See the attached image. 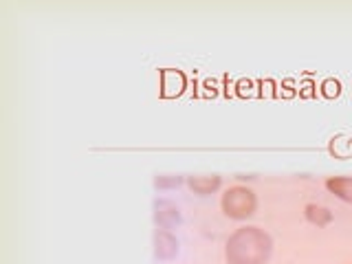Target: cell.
Listing matches in <instances>:
<instances>
[{
  "label": "cell",
  "instance_id": "cell-1",
  "mask_svg": "<svg viewBox=\"0 0 352 264\" xmlns=\"http://www.w3.org/2000/svg\"><path fill=\"white\" fill-rule=\"evenodd\" d=\"M273 240L260 227H240L229 236L225 256L229 264H267Z\"/></svg>",
  "mask_w": 352,
  "mask_h": 264
},
{
  "label": "cell",
  "instance_id": "cell-2",
  "mask_svg": "<svg viewBox=\"0 0 352 264\" xmlns=\"http://www.w3.org/2000/svg\"><path fill=\"white\" fill-rule=\"evenodd\" d=\"M220 207L227 218H234V220H245L249 216L256 214V207H258V198L253 194V190L245 185H234L223 194V201H220Z\"/></svg>",
  "mask_w": 352,
  "mask_h": 264
},
{
  "label": "cell",
  "instance_id": "cell-3",
  "mask_svg": "<svg viewBox=\"0 0 352 264\" xmlns=\"http://www.w3.org/2000/svg\"><path fill=\"white\" fill-rule=\"evenodd\" d=\"M181 212L172 201H165V198H159L154 203V223L159 225V229H174L181 225Z\"/></svg>",
  "mask_w": 352,
  "mask_h": 264
},
{
  "label": "cell",
  "instance_id": "cell-4",
  "mask_svg": "<svg viewBox=\"0 0 352 264\" xmlns=\"http://www.w3.org/2000/svg\"><path fill=\"white\" fill-rule=\"evenodd\" d=\"M179 253V240L170 229L154 231V256L159 260H172Z\"/></svg>",
  "mask_w": 352,
  "mask_h": 264
},
{
  "label": "cell",
  "instance_id": "cell-5",
  "mask_svg": "<svg viewBox=\"0 0 352 264\" xmlns=\"http://www.w3.org/2000/svg\"><path fill=\"white\" fill-rule=\"evenodd\" d=\"M187 185L190 190L198 196H207V194H214L220 185H223V179L218 174H194V176H187Z\"/></svg>",
  "mask_w": 352,
  "mask_h": 264
},
{
  "label": "cell",
  "instance_id": "cell-6",
  "mask_svg": "<svg viewBox=\"0 0 352 264\" xmlns=\"http://www.w3.org/2000/svg\"><path fill=\"white\" fill-rule=\"evenodd\" d=\"M326 187L328 192H333L337 198L346 203H352V179L350 176H330L326 179Z\"/></svg>",
  "mask_w": 352,
  "mask_h": 264
},
{
  "label": "cell",
  "instance_id": "cell-7",
  "mask_svg": "<svg viewBox=\"0 0 352 264\" xmlns=\"http://www.w3.org/2000/svg\"><path fill=\"white\" fill-rule=\"evenodd\" d=\"M304 214L317 227H326L330 220H333V212H330V209H326V207H322V205H306Z\"/></svg>",
  "mask_w": 352,
  "mask_h": 264
},
{
  "label": "cell",
  "instance_id": "cell-8",
  "mask_svg": "<svg viewBox=\"0 0 352 264\" xmlns=\"http://www.w3.org/2000/svg\"><path fill=\"white\" fill-rule=\"evenodd\" d=\"M183 183L181 176H157V181L154 185L159 187V190H165V187H179Z\"/></svg>",
  "mask_w": 352,
  "mask_h": 264
}]
</instances>
